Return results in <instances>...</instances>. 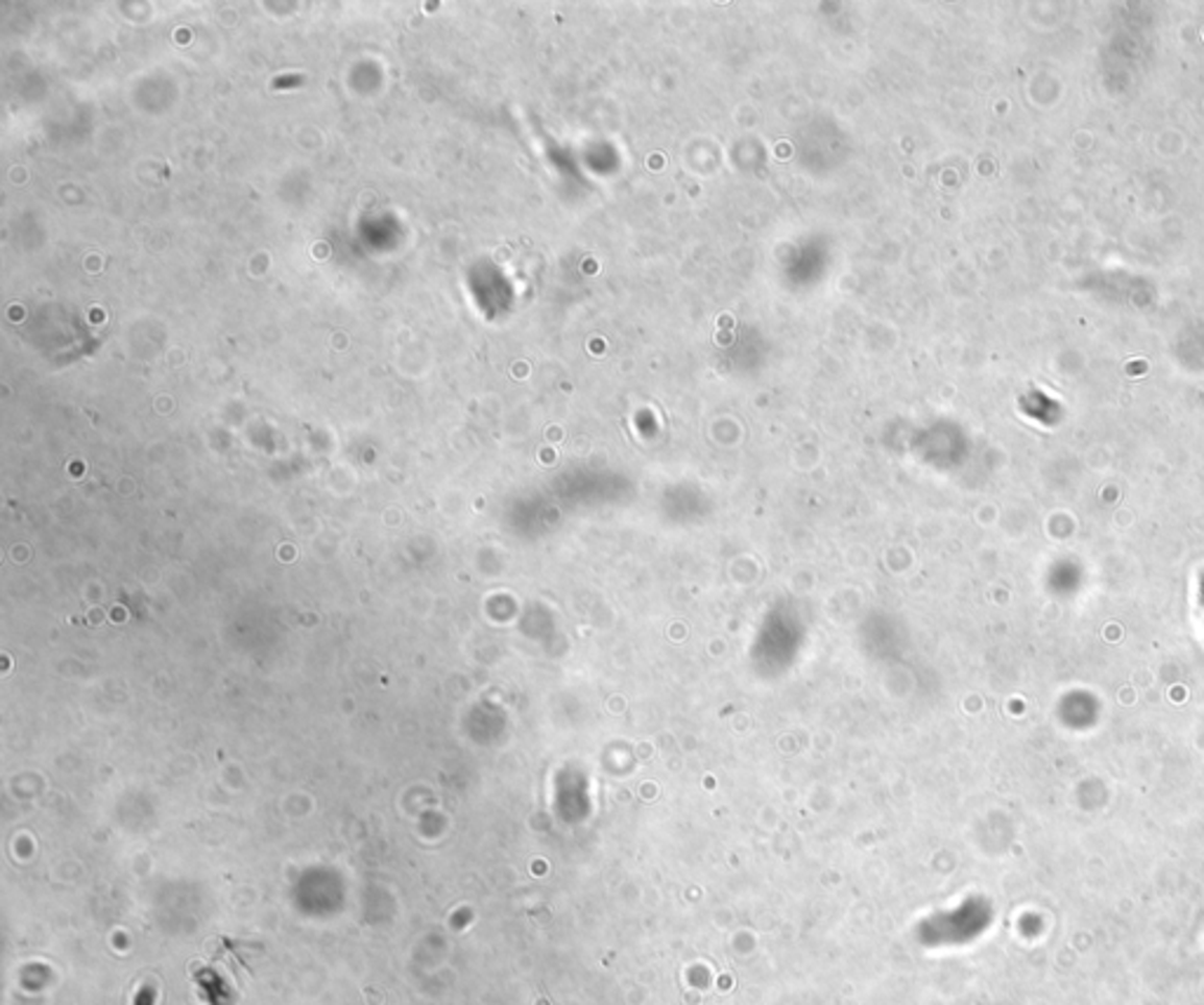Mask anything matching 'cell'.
<instances>
[{"mask_svg": "<svg viewBox=\"0 0 1204 1005\" xmlns=\"http://www.w3.org/2000/svg\"><path fill=\"white\" fill-rule=\"evenodd\" d=\"M135 1005H153V991L142 989L135 996Z\"/></svg>", "mask_w": 1204, "mask_h": 1005, "instance_id": "cell-1", "label": "cell"}]
</instances>
